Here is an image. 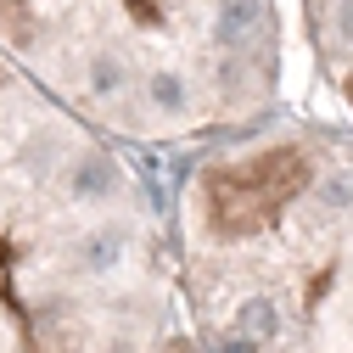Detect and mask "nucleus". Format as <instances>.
I'll return each mask as SVG.
<instances>
[{"label":"nucleus","mask_w":353,"mask_h":353,"mask_svg":"<svg viewBox=\"0 0 353 353\" xmlns=\"http://www.w3.org/2000/svg\"><path fill=\"white\" fill-rule=\"evenodd\" d=\"M157 314L135 180L0 68V353H146Z\"/></svg>","instance_id":"obj_1"},{"label":"nucleus","mask_w":353,"mask_h":353,"mask_svg":"<svg viewBox=\"0 0 353 353\" xmlns=\"http://www.w3.org/2000/svg\"><path fill=\"white\" fill-rule=\"evenodd\" d=\"M191 292L213 353H353V152L286 135L208 163Z\"/></svg>","instance_id":"obj_2"},{"label":"nucleus","mask_w":353,"mask_h":353,"mask_svg":"<svg viewBox=\"0 0 353 353\" xmlns=\"http://www.w3.org/2000/svg\"><path fill=\"white\" fill-rule=\"evenodd\" d=\"M168 353H196V347H185V342H180V347H168Z\"/></svg>","instance_id":"obj_3"}]
</instances>
